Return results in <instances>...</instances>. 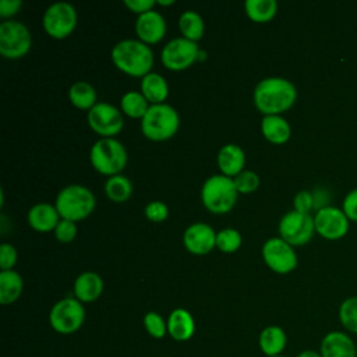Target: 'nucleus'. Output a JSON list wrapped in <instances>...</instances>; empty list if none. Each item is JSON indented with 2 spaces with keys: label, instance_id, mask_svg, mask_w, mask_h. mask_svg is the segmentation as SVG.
I'll list each match as a JSON object with an SVG mask.
<instances>
[{
  "label": "nucleus",
  "instance_id": "nucleus-1",
  "mask_svg": "<svg viewBox=\"0 0 357 357\" xmlns=\"http://www.w3.org/2000/svg\"><path fill=\"white\" fill-rule=\"evenodd\" d=\"M297 99V89L291 81L283 77H268L261 79L252 92L255 107L264 114H282L287 112Z\"/></svg>",
  "mask_w": 357,
  "mask_h": 357
},
{
  "label": "nucleus",
  "instance_id": "nucleus-2",
  "mask_svg": "<svg viewBox=\"0 0 357 357\" xmlns=\"http://www.w3.org/2000/svg\"><path fill=\"white\" fill-rule=\"evenodd\" d=\"M113 64L127 75L145 77L153 66V52L139 39H123L110 52Z\"/></svg>",
  "mask_w": 357,
  "mask_h": 357
},
{
  "label": "nucleus",
  "instance_id": "nucleus-3",
  "mask_svg": "<svg viewBox=\"0 0 357 357\" xmlns=\"http://www.w3.org/2000/svg\"><path fill=\"white\" fill-rule=\"evenodd\" d=\"M96 205L93 192L81 184H70L59 191L54 206L61 219L78 222L88 218Z\"/></svg>",
  "mask_w": 357,
  "mask_h": 357
},
{
  "label": "nucleus",
  "instance_id": "nucleus-4",
  "mask_svg": "<svg viewBox=\"0 0 357 357\" xmlns=\"http://www.w3.org/2000/svg\"><path fill=\"white\" fill-rule=\"evenodd\" d=\"M238 191L234 180L225 174H213L208 177L201 187V201L204 206L216 215L227 213L237 201Z\"/></svg>",
  "mask_w": 357,
  "mask_h": 357
},
{
  "label": "nucleus",
  "instance_id": "nucleus-5",
  "mask_svg": "<svg viewBox=\"0 0 357 357\" xmlns=\"http://www.w3.org/2000/svg\"><path fill=\"white\" fill-rule=\"evenodd\" d=\"M178 127V113L167 103L151 105L141 119V131L151 141H166L177 132Z\"/></svg>",
  "mask_w": 357,
  "mask_h": 357
},
{
  "label": "nucleus",
  "instance_id": "nucleus-6",
  "mask_svg": "<svg viewBox=\"0 0 357 357\" xmlns=\"http://www.w3.org/2000/svg\"><path fill=\"white\" fill-rule=\"evenodd\" d=\"M127 151L116 138H99L89 151L92 167L105 176L120 174L127 165Z\"/></svg>",
  "mask_w": 357,
  "mask_h": 357
},
{
  "label": "nucleus",
  "instance_id": "nucleus-7",
  "mask_svg": "<svg viewBox=\"0 0 357 357\" xmlns=\"http://www.w3.org/2000/svg\"><path fill=\"white\" fill-rule=\"evenodd\" d=\"M32 45V36L25 24L15 20H6L0 24V54L6 59L24 57Z\"/></svg>",
  "mask_w": 357,
  "mask_h": 357
},
{
  "label": "nucleus",
  "instance_id": "nucleus-8",
  "mask_svg": "<svg viewBox=\"0 0 357 357\" xmlns=\"http://www.w3.org/2000/svg\"><path fill=\"white\" fill-rule=\"evenodd\" d=\"M77 10L67 1H56L50 4L42 17L45 32L54 39H64L71 35L77 26Z\"/></svg>",
  "mask_w": 357,
  "mask_h": 357
},
{
  "label": "nucleus",
  "instance_id": "nucleus-9",
  "mask_svg": "<svg viewBox=\"0 0 357 357\" xmlns=\"http://www.w3.org/2000/svg\"><path fill=\"white\" fill-rule=\"evenodd\" d=\"M85 319V310L82 303L75 297H66L59 300L50 310L49 322L52 328L63 335L77 332Z\"/></svg>",
  "mask_w": 357,
  "mask_h": 357
},
{
  "label": "nucleus",
  "instance_id": "nucleus-10",
  "mask_svg": "<svg viewBox=\"0 0 357 357\" xmlns=\"http://www.w3.org/2000/svg\"><path fill=\"white\" fill-rule=\"evenodd\" d=\"M279 237L293 247L304 245L311 240L315 233L314 216L310 213H301L297 211L286 212L278 225Z\"/></svg>",
  "mask_w": 357,
  "mask_h": 357
},
{
  "label": "nucleus",
  "instance_id": "nucleus-11",
  "mask_svg": "<svg viewBox=\"0 0 357 357\" xmlns=\"http://www.w3.org/2000/svg\"><path fill=\"white\" fill-rule=\"evenodd\" d=\"M199 50L201 49L197 42L178 36L173 38L163 46L160 52V60L167 70L183 71L198 60Z\"/></svg>",
  "mask_w": 357,
  "mask_h": 357
},
{
  "label": "nucleus",
  "instance_id": "nucleus-12",
  "mask_svg": "<svg viewBox=\"0 0 357 357\" xmlns=\"http://www.w3.org/2000/svg\"><path fill=\"white\" fill-rule=\"evenodd\" d=\"M86 120L100 138H114L124 127L123 112L107 102H98L88 110Z\"/></svg>",
  "mask_w": 357,
  "mask_h": 357
},
{
  "label": "nucleus",
  "instance_id": "nucleus-13",
  "mask_svg": "<svg viewBox=\"0 0 357 357\" xmlns=\"http://www.w3.org/2000/svg\"><path fill=\"white\" fill-rule=\"evenodd\" d=\"M261 252L266 266L276 273L284 275L297 268L298 259L294 247L280 237L268 238L264 243Z\"/></svg>",
  "mask_w": 357,
  "mask_h": 357
},
{
  "label": "nucleus",
  "instance_id": "nucleus-14",
  "mask_svg": "<svg viewBox=\"0 0 357 357\" xmlns=\"http://www.w3.org/2000/svg\"><path fill=\"white\" fill-rule=\"evenodd\" d=\"M315 231L328 240L342 238L350 226V219L343 209L332 205L321 206L314 215Z\"/></svg>",
  "mask_w": 357,
  "mask_h": 357
},
{
  "label": "nucleus",
  "instance_id": "nucleus-15",
  "mask_svg": "<svg viewBox=\"0 0 357 357\" xmlns=\"http://www.w3.org/2000/svg\"><path fill=\"white\" fill-rule=\"evenodd\" d=\"M183 243L191 254L204 255L216 247V231L208 223L195 222L185 229Z\"/></svg>",
  "mask_w": 357,
  "mask_h": 357
},
{
  "label": "nucleus",
  "instance_id": "nucleus-16",
  "mask_svg": "<svg viewBox=\"0 0 357 357\" xmlns=\"http://www.w3.org/2000/svg\"><path fill=\"white\" fill-rule=\"evenodd\" d=\"M166 29L167 25L165 17L156 10H151L138 15L135 21L137 36L141 42L146 45L160 42L166 35Z\"/></svg>",
  "mask_w": 357,
  "mask_h": 357
},
{
  "label": "nucleus",
  "instance_id": "nucleus-17",
  "mask_svg": "<svg viewBox=\"0 0 357 357\" xmlns=\"http://www.w3.org/2000/svg\"><path fill=\"white\" fill-rule=\"evenodd\" d=\"M322 357H357V346L346 331L328 332L319 346Z\"/></svg>",
  "mask_w": 357,
  "mask_h": 357
},
{
  "label": "nucleus",
  "instance_id": "nucleus-18",
  "mask_svg": "<svg viewBox=\"0 0 357 357\" xmlns=\"http://www.w3.org/2000/svg\"><path fill=\"white\" fill-rule=\"evenodd\" d=\"M28 219V225L36 230V231H52L56 229V226L59 225L60 215L56 209L54 205L47 204V202H39L35 204L26 215Z\"/></svg>",
  "mask_w": 357,
  "mask_h": 357
},
{
  "label": "nucleus",
  "instance_id": "nucleus-19",
  "mask_svg": "<svg viewBox=\"0 0 357 357\" xmlns=\"http://www.w3.org/2000/svg\"><path fill=\"white\" fill-rule=\"evenodd\" d=\"M218 166L220 174L227 177H236L244 170L245 166V152L241 146L236 144H226L219 149Z\"/></svg>",
  "mask_w": 357,
  "mask_h": 357
},
{
  "label": "nucleus",
  "instance_id": "nucleus-20",
  "mask_svg": "<svg viewBox=\"0 0 357 357\" xmlns=\"http://www.w3.org/2000/svg\"><path fill=\"white\" fill-rule=\"evenodd\" d=\"M103 280L96 272H82L74 282V296L81 303H92L100 297Z\"/></svg>",
  "mask_w": 357,
  "mask_h": 357
},
{
  "label": "nucleus",
  "instance_id": "nucleus-21",
  "mask_svg": "<svg viewBox=\"0 0 357 357\" xmlns=\"http://www.w3.org/2000/svg\"><path fill=\"white\" fill-rule=\"evenodd\" d=\"M195 331V322L190 311L176 308L167 318V333L177 342L188 340Z\"/></svg>",
  "mask_w": 357,
  "mask_h": 357
},
{
  "label": "nucleus",
  "instance_id": "nucleus-22",
  "mask_svg": "<svg viewBox=\"0 0 357 357\" xmlns=\"http://www.w3.org/2000/svg\"><path fill=\"white\" fill-rule=\"evenodd\" d=\"M261 131L265 139L276 145L287 142L291 135V127L282 114L264 116L261 121Z\"/></svg>",
  "mask_w": 357,
  "mask_h": 357
},
{
  "label": "nucleus",
  "instance_id": "nucleus-23",
  "mask_svg": "<svg viewBox=\"0 0 357 357\" xmlns=\"http://www.w3.org/2000/svg\"><path fill=\"white\" fill-rule=\"evenodd\" d=\"M141 93L151 105L165 103L169 96V84L163 75L151 71L141 78Z\"/></svg>",
  "mask_w": 357,
  "mask_h": 357
},
{
  "label": "nucleus",
  "instance_id": "nucleus-24",
  "mask_svg": "<svg viewBox=\"0 0 357 357\" xmlns=\"http://www.w3.org/2000/svg\"><path fill=\"white\" fill-rule=\"evenodd\" d=\"M258 343L262 353L266 357H275V356H280V353L284 350L287 343V336L280 326L271 325L262 329V332L259 333Z\"/></svg>",
  "mask_w": 357,
  "mask_h": 357
},
{
  "label": "nucleus",
  "instance_id": "nucleus-25",
  "mask_svg": "<svg viewBox=\"0 0 357 357\" xmlns=\"http://www.w3.org/2000/svg\"><path fill=\"white\" fill-rule=\"evenodd\" d=\"M24 280L15 271L0 272V303L3 305L17 301L22 293Z\"/></svg>",
  "mask_w": 357,
  "mask_h": 357
},
{
  "label": "nucleus",
  "instance_id": "nucleus-26",
  "mask_svg": "<svg viewBox=\"0 0 357 357\" xmlns=\"http://www.w3.org/2000/svg\"><path fill=\"white\" fill-rule=\"evenodd\" d=\"M178 29L183 38L198 42L199 39H202L205 31L204 18L194 10H185L178 17Z\"/></svg>",
  "mask_w": 357,
  "mask_h": 357
},
{
  "label": "nucleus",
  "instance_id": "nucleus-27",
  "mask_svg": "<svg viewBox=\"0 0 357 357\" xmlns=\"http://www.w3.org/2000/svg\"><path fill=\"white\" fill-rule=\"evenodd\" d=\"M70 102L81 110H91L96 102V91L86 81H77L68 89Z\"/></svg>",
  "mask_w": 357,
  "mask_h": 357
},
{
  "label": "nucleus",
  "instance_id": "nucleus-28",
  "mask_svg": "<svg viewBox=\"0 0 357 357\" xmlns=\"http://www.w3.org/2000/svg\"><path fill=\"white\" fill-rule=\"evenodd\" d=\"M247 17L254 22H268L278 13L276 0H247L244 3Z\"/></svg>",
  "mask_w": 357,
  "mask_h": 357
},
{
  "label": "nucleus",
  "instance_id": "nucleus-29",
  "mask_svg": "<svg viewBox=\"0 0 357 357\" xmlns=\"http://www.w3.org/2000/svg\"><path fill=\"white\" fill-rule=\"evenodd\" d=\"M105 194L116 204L126 202L132 194V183L124 174L110 176L105 183Z\"/></svg>",
  "mask_w": 357,
  "mask_h": 357
},
{
  "label": "nucleus",
  "instance_id": "nucleus-30",
  "mask_svg": "<svg viewBox=\"0 0 357 357\" xmlns=\"http://www.w3.org/2000/svg\"><path fill=\"white\" fill-rule=\"evenodd\" d=\"M149 102L141 93V91H128L120 99L121 112L131 119H142L148 112Z\"/></svg>",
  "mask_w": 357,
  "mask_h": 357
},
{
  "label": "nucleus",
  "instance_id": "nucleus-31",
  "mask_svg": "<svg viewBox=\"0 0 357 357\" xmlns=\"http://www.w3.org/2000/svg\"><path fill=\"white\" fill-rule=\"evenodd\" d=\"M339 321L347 333L357 335V296L346 297L340 303Z\"/></svg>",
  "mask_w": 357,
  "mask_h": 357
},
{
  "label": "nucleus",
  "instance_id": "nucleus-32",
  "mask_svg": "<svg viewBox=\"0 0 357 357\" xmlns=\"http://www.w3.org/2000/svg\"><path fill=\"white\" fill-rule=\"evenodd\" d=\"M241 234L236 229L226 227L216 233V248L220 250L222 252L231 254L241 247Z\"/></svg>",
  "mask_w": 357,
  "mask_h": 357
},
{
  "label": "nucleus",
  "instance_id": "nucleus-33",
  "mask_svg": "<svg viewBox=\"0 0 357 357\" xmlns=\"http://www.w3.org/2000/svg\"><path fill=\"white\" fill-rule=\"evenodd\" d=\"M144 326L146 332L155 339H162L167 332V322L163 319L160 314L155 311H149L145 314Z\"/></svg>",
  "mask_w": 357,
  "mask_h": 357
},
{
  "label": "nucleus",
  "instance_id": "nucleus-34",
  "mask_svg": "<svg viewBox=\"0 0 357 357\" xmlns=\"http://www.w3.org/2000/svg\"><path fill=\"white\" fill-rule=\"evenodd\" d=\"M233 180L237 191L241 194L254 192L259 187V176L252 170L244 169L241 173L233 177Z\"/></svg>",
  "mask_w": 357,
  "mask_h": 357
},
{
  "label": "nucleus",
  "instance_id": "nucleus-35",
  "mask_svg": "<svg viewBox=\"0 0 357 357\" xmlns=\"http://www.w3.org/2000/svg\"><path fill=\"white\" fill-rule=\"evenodd\" d=\"M78 233V227H77V222L73 220H67V219H61L59 222V225L56 226V229L53 230V234L56 237V240H59L60 243H70L75 238Z\"/></svg>",
  "mask_w": 357,
  "mask_h": 357
},
{
  "label": "nucleus",
  "instance_id": "nucleus-36",
  "mask_svg": "<svg viewBox=\"0 0 357 357\" xmlns=\"http://www.w3.org/2000/svg\"><path fill=\"white\" fill-rule=\"evenodd\" d=\"M144 213L146 216L148 220L155 222V223H160L163 220L167 219L169 216V208L163 201H151L146 204Z\"/></svg>",
  "mask_w": 357,
  "mask_h": 357
},
{
  "label": "nucleus",
  "instance_id": "nucleus-37",
  "mask_svg": "<svg viewBox=\"0 0 357 357\" xmlns=\"http://www.w3.org/2000/svg\"><path fill=\"white\" fill-rule=\"evenodd\" d=\"M17 258H18V254H17V250L14 248V245H11L8 243H3L0 245V268H1V271H11L17 262Z\"/></svg>",
  "mask_w": 357,
  "mask_h": 357
},
{
  "label": "nucleus",
  "instance_id": "nucleus-38",
  "mask_svg": "<svg viewBox=\"0 0 357 357\" xmlns=\"http://www.w3.org/2000/svg\"><path fill=\"white\" fill-rule=\"evenodd\" d=\"M315 204V198L314 195L307 191V190H301L294 195L293 199V205H294V211L301 212V213H310V211L314 208Z\"/></svg>",
  "mask_w": 357,
  "mask_h": 357
},
{
  "label": "nucleus",
  "instance_id": "nucleus-39",
  "mask_svg": "<svg viewBox=\"0 0 357 357\" xmlns=\"http://www.w3.org/2000/svg\"><path fill=\"white\" fill-rule=\"evenodd\" d=\"M342 209L350 220L357 222V188H353L343 198Z\"/></svg>",
  "mask_w": 357,
  "mask_h": 357
},
{
  "label": "nucleus",
  "instance_id": "nucleus-40",
  "mask_svg": "<svg viewBox=\"0 0 357 357\" xmlns=\"http://www.w3.org/2000/svg\"><path fill=\"white\" fill-rule=\"evenodd\" d=\"M155 4L156 0H124V6L138 15L153 10Z\"/></svg>",
  "mask_w": 357,
  "mask_h": 357
},
{
  "label": "nucleus",
  "instance_id": "nucleus-41",
  "mask_svg": "<svg viewBox=\"0 0 357 357\" xmlns=\"http://www.w3.org/2000/svg\"><path fill=\"white\" fill-rule=\"evenodd\" d=\"M21 7H22L21 0H1L0 1V17L1 18L13 17L20 11Z\"/></svg>",
  "mask_w": 357,
  "mask_h": 357
},
{
  "label": "nucleus",
  "instance_id": "nucleus-42",
  "mask_svg": "<svg viewBox=\"0 0 357 357\" xmlns=\"http://www.w3.org/2000/svg\"><path fill=\"white\" fill-rule=\"evenodd\" d=\"M297 357H322L321 351H317V350H312V349H307V350H303Z\"/></svg>",
  "mask_w": 357,
  "mask_h": 357
},
{
  "label": "nucleus",
  "instance_id": "nucleus-43",
  "mask_svg": "<svg viewBox=\"0 0 357 357\" xmlns=\"http://www.w3.org/2000/svg\"><path fill=\"white\" fill-rule=\"evenodd\" d=\"M156 4H160V6H172L174 4V0H156Z\"/></svg>",
  "mask_w": 357,
  "mask_h": 357
},
{
  "label": "nucleus",
  "instance_id": "nucleus-44",
  "mask_svg": "<svg viewBox=\"0 0 357 357\" xmlns=\"http://www.w3.org/2000/svg\"><path fill=\"white\" fill-rule=\"evenodd\" d=\"M205 56H206V53H205V50H199V56H198V60H204L205 59Z\"/></svg>",
  "mask_w": 357,
  "mask_h": 357
},
{
  "label": "nucleus",
  "instance_id": "nucleus-45",
  "mask_svg": "<svg viewBox=\"0 0 357 357\" xmlns=\"http://www.w3.org/2000/svg\"><path fill=\"white\" fill-rule=\"evenodd\" d=\"M275 357H283V356H275Z\"/></svg>",
  "mask_w": 357,
  "mask_h": 357
}]
</instances>
